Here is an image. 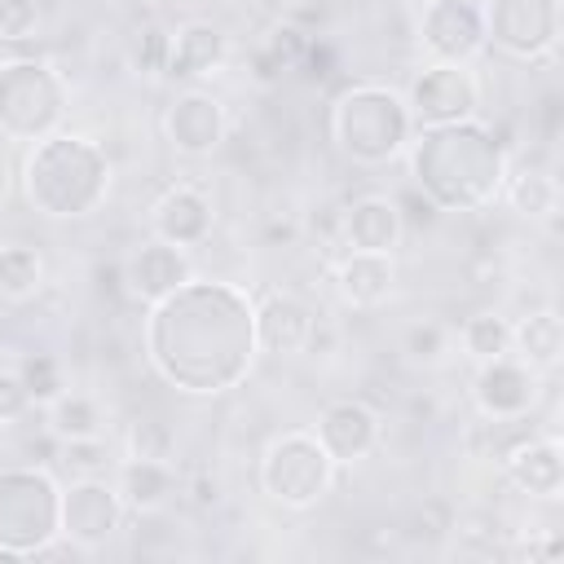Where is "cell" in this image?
<instances>
[{"mask_svg":"<svg viewBox=\"0 0 564 564\" xmlns=\"http://www.w3.org/2000/svg\"><path fill=\"white\" fill-rule=\"evenodd\" d=\"M141 348L150 370L185 397H225L238 388L256 348V300L225 278H189L145 308Z\"/></svg>","mask_w":564,"mask_h":564,"instance_id":"obj_1","label":"cell"},{"mask_svg":"<svg viewBox=\"0 0 564 564\" xmlns=\"http://www.w3.org/2000/svg\"><path fill=\"white\" fill-rule=\"evenodd\" d=\"M410 181L436 212H480L498 198L507 176V150L480 119L414 128L405 145Z\"/></svg>","mask_w":564,"mask_h":564,"instance_id":"obj_2","label":"cell"},{"mask_svg":"<svg viewBox=\"0 0 564 564\" xmlns=\"http://www.w3.org/2000/svg\"><path fill=\"white\" fill-rule=\"evenodd\" d=\"M22 198L44 220H88L106 207L115 167L110 154L84 132H48L44 141L26 145L22 159Z\"/></svg>","mask_w":564,"mask_h":564,"instance_id":"obj_3","label":"cell"},{"mask_svg":"<svg viewBox=\"0 0 564 564\" xmlns=\"http://www.w3.org/2000/svg\"><path fill=\"white\" fill-rule=\"evenodd\" d=\"M326 137L330 145L357 167H388L405 154L414 137V115L405 93L379 79L344 84L326 106Z\"/></svg>","mask_w":564,"mask_h":564,"instance_id":"obj_4","label":"cell"},{"mask_svg":"<svg viewBox=\"0 0 564 564\" xmlns=\"http://www.w3.org/2000/svg\"><path fill=\"white\" fill-rule=\"evenodd\" d=\"M62 538V485L48 467H0V555L31 560Z\"/></svg>","mask_w":564,"mask_h":564,"instance_id":"obj_5","label":"cell"},{"mask_svg":"<svg viewBox=\"0 0 564 564\" xmlns=\"http://www.w3.org/2000/svg\"><path fill=\"white\" fill-rule=\"evenodd\" d=\"M70 93L66 79L44 57H9L0 62V137L18 145H35L66 123Z\"/></svg>","mask_w":564,"mask_h":564,"instance_id":"obj_6","label":"cell"},{"mask_svg":"<svg viewBox=\"0 0 564 564\" xmlns=\"http://www.w3.org/2000/svg\"><path fill=\"white\" fill-rule=\"evenodd\" d=\"M335 458L322 449V441L313 436V427H291L278 432L260 458H256V480L260 494L269 502H278L282 511H308L317 507L330 485H335Z\"/></svg>","mask_w":564,"mask_h":564,"instance_id":"obj_7","label":"cell"},{"mask_svg":"<svg viewBox=\"0 0 564 564\" xmlns=\"http://www.w3.org/2000/svg\"><path fill=\"white\" fill-rule=\"evenodd\" d=\"M485 44L511 62H542L560 44L564 9L560 0H485Z\"/></svg>","mask_w":564,"mask_h":564,"instance_id":"obj_8","label":"cell"},{"mask_svg":"<svg viewBox=\"0 0 564 564\" xmlns=\"http://www.w3.org/2000/svg\"><path fill=\"white\" fill-rule=\"evenodd\" d=\"M405 106L414 115V128H436V123L480 119L485 93H480V79L471 66L427 62L423 70H414V79L405 88Z\"/></svg>","mask_w":564,"mask_h":564,"instance_id":"obj_9","label":"cell"},{"mask_svg":"<svg viewBox=\"0 0 564 564\" xmlns=\"http://www.w3.org/2000/svg\"><path fill=\"white\" fill-rule=\"evenodd\" d=\"M542 379L529 361L516 352H502L494 361H480L471 375V405L480 410L485 423H520L538 410L542 401Z\"/></svg>","mask_w":564,"mask_h":564,"instance_id":"obj_10","label":"cell"},{"mask_svg":"<svg viewBox=\"0 0 564 564\" xmlns=\"http://www.w3.org/2000/svg\"><path fill=\"white\" fill-rule=\"evenodd\" d=\"M123 516L128 507L106 476H70V485L62 489V538L79 551L106 546L123 529Z\"/></svg>","mask_w":564,"mask_h":564,"instance_id":"obj_11","label":"cell"},{"mask_svg":"<svg viewBox=\"0 0 564 564\" xmlns=\"http://www.w3.org/2000/svg\"><path fill=\"white\" fill-rule=\"evenodd\" d=\"M419 44L432 62L471 66L485 44V18L476 0H427L419 13Z\"/></svg>","mask_w":564,"mask_h":564,"instance_id":"obj_12","label":"cell"},{"mask_svg":"<svg viewBox=\"0 0 564 564\" xmlns=\"http://www.w3.org/2000/svg\"><path fill=\"white\" fill-rule=\"evenodd\" d=\"M163 137L176 154L185 159H207L225 145L229 137V110L216 93L207 88H185L167 101L163 110Z\"/></svg>","mask_w":564,"mask_h":564,"instance_id":"obj_13","label":"cell"},{"mask_svg":"<svg viewBox=\"0 0 564 564\" xmlns=\"http://www.w3.org/2000/svg\"><path fill=\"white\" fill-rule=\"evenodd\" d=\"M313 436L335 458V467H352V463H361V458H370L379 449L383 414L361 397H335V401L322 405Z\"/></svg>","mask_w":564,"mask_h":564,"instance_id":"obj_14","label":"cell"},{"mask_svg":"<svg viewBox=\"0 0 564 564\" xmlns=\"http://www.w3.org/2000/svg\"><path fill=\"white\" fill-rule=\"evenodd\" d=\"M216 234V203L203 185L176 181L150 203V238H163L172 247H203Z\"/></svg>","mask_w":564,"mask_h":564,"instance_id":"obj_15","label":"cell"},{"mask_svg":"<svg viewBox=\"0 0 564 564\" xmlns=\"http://www.w3.org/2000/svg\"><path fill=\"white\" fill-rule=\"evenodd\" d=\"M194 278V260L185 247H172L163 238H145L137 251H128L123 269H119V282H123V295L137 300V304H159L163 295H172L181 282Z\"/></svg>","mask_w":564,"mask_h":564,"instance_id":"obj_16","label":"cell"},{"mask_svg":"<svg viewBox=\"0 0 564 564\" xmlns=\"http://www.w3.org/2000/svg\"><path fill=\"white\" fill-rule=\"evenodd\" d=\"M317 313L291 291H264L256 300V348L264 357H300L308 352Z\"/></svg>","mask_w":564,"mask_h":564,"instance_id":"obj_17","label":"cell"},{"mask_svg":"<svg viewBox=\"0 0 564 564\" xmlns=\"http://www.w3.org/2000/svg\"><path fill=\"white\" fill-rule=\"evenodd\" d=\"M502 476L529 494V498H542V502H555L560 489H564V445L560 436H524L516 445L502 449Z\"/></svg>","mask_w":564,"mask_h":564,"instance_id":"obj_18","label":"cell"},{"mask_svg":"<svg viewBox=\"0 0 564 564\" xmlns=\"http://www.w3.org/2000/svg\"><path fill=\"white\" fill-rule=\"evenodd\" d=\"M115 489L132 516H163L181 494L176 458H141L123 454L115 463Z\"/></svg>","mask_w":564,"mask_h":564,"instance_id":"obj_19","label":"cell"},{"mask_svg":"<svg viewBox=\"0 0 564 564\" xmlns=\"http://www.w3.org/2000/svg\"><path fill=\"white\" fill-rule=\"evenodd\" d=\"M401 234H405V220H401V207L388 194H361L344 207L339 247H348V251H388V256H397Z\"/></svg>","mask_w":564,"mask_h":564,"instance_id":"obj_20","label":"cell"},{"mask_svg":"<svg viewBox=\"0 0 564 564\" xmlns=\"http://www.w3.org/2000/svg\"><path fill=\"white\" fill-rule=\"evenodd\" d=\"M229 57V35L216 22H185L176 31H167V57H163V75L167 79H203L212 70H220Z\"/></svg>","mask_w":564,"mask_h":564,"instance_id":"obj_21","label":"cell"},{"mask_svg":"<svg viewBox=\"0 0 564 564\" xmlns=\"http://www.w3.org/2000/svg\"><path fill=\"white\" fill-rule=\"evenodd\" d=\"M335 291L348 308H379L397 291V256L344 247V256L335 260Z\"/></svg>","mask_w":564,"mask_h":564,"instance_id":"obj_22","label":"cell"},{"mask_svg":"<svg viewBox=\"0 0 564 564\" xmlns=\"http://www.w3.org/2000/svg\"><path fill=\"white\" fill-rule=\"evenodd\" d=\"M511 352L529 361L538 375H555L564 361V322L555 308H533L511 322Z\"/></svg>","mask_w":564,"mask_h":564,"instance_id":"obj_23","label":"cell"},{"mask_svg":"<svg viewBox=\"0 0 564 564\" xmlns=\"http://www.w3.org/2000/svg\"><path fill=\"white\" fill-rule=\"evenodd\" d=\"M44 427L53 441H84V436H106L110 419L106 405L84 392V388H62L48 405H44Z\"/></svg>","mask_w":564,"mask_h":564,"instance_id":"obj_24","label":"cell"},{"mask_svg":"<svg viewBox=\"0 0 564 564\" xmlns=\"http://www.w3.org/2000/svg\"><path fill=\"white\" fill-rule=\"evenodd\" d=\"M498 198H507V207L524 220H551L560 212V181L538 163H520L507 167Z\"/></svg>","mask_w":564,"mask_h":564,"instance_id":"obj_25","label":"cell"},{"mask_svg":"<svg viewBox=\"0 0 564 564\" xmlns=\"http://www.w3.org/2000/svg\"><path fill=\"white\" fill-rule=\"evenodd\" d=\"M454 348H458L454 326L441 322V317H414V322L401 326V339H397V352H401L405 366H414V370H436V366H445Z\"/></svg>","mask_w":564,"mask_h":564,"instance_id":"obj_26","label":"cell"},{"mask_svg":"<svg viewBox=\"0 0 564 564\" xmlns=\"http://www.w3.org/2000/svg\"><path fill=\"white\" fill-rule=\"evenodd\" d=\"M44 291V256L31 242H4L0 247V300L26 304Z\"/></svg>","mask_w":564,"mask_h":564,"instance_id":"obj_27","label":"cell"},{"mask_svg":"<svg viewBox=\"0 0 564 564\" xmlns=\"http://www.w3.org/2000/svg\"><path fill=\"white\" fill-rule=\"evenodd\" d=\"M454 339L480 366V361H494V357L511 352V322L498 308H480V313L463 317V326H454Z\"/></svg>","mask_w":564,"mask_h":564,"instance_id":"obj_28","label":"cell"},{"mask_svg":"<svg viewBox=\"0 0 564 564\" xmlns=\"http://www.w3.org/2000/svg\"><path fill=\"white\" fill-rule=\"evenodd\" d=\"M18 375H22V383H26L31 401H35V410H44V405L66 388V370H62V361H57L53 352H26V357L18 361Z\"/></svg>","mask_w":564,"mask_h":564,"instance_id":"obj_29","label":"cell"},{"mask_svg":"<svg viewBox=\"0 0 564 564\" xmlns=\"http://www.w3.org/2000/svg\"><path fill=\"white\" fill-rule=\"evenodd\" d=\"M123 454H141V458H176V436L167 423L159 419H132L123 432Z\"/></svg>","mask_w":564,"mask_h":564,"instance_id":"obj_30","label":"cell"},{"mask_svg":"<svg viewBox=\"0 0 564 564\" xmlns=\"http://www.w3.org/2000/svg\"><path fill=\"white\" fill-rule=\"evenodd\" d=\"M57 463L75 476H101L115 458H110V441L106 436H84V441H57Z\"/></svg>","mask_w":564,"mask_h":564,"instance_id":"obj_31","label":"cell"},{"mask_svg":"<svg viewBox=\"0 0 564 564\" xmlns=\"http://www.w3.org/2000/svg\"><path fill=\"white\" fill-rule=\"evenodd\" d=\"M44 9L40 0H0V40L4 44H22L40 31Z\"/></svg>","mask_w":564,"mask_h":564,"instance_id":"obj_32","label":"cell"},{"mask_svg":"<svg viewBox=\"0 0 564 564\" xmlns=\"http://www.w3.org/2000/svg\"><path fill=\"white\" fill-rule=\"evenodd\" d=\"M31 410H35V401H31V392H26L22 375H18V366H0V427L22 423Z\"/></svg>","mask_w":564,"mask_h":564,"instance_id":"obj_33","label":"cell"},{"mask_svg":"<svg viewBox=\"0 0 564 564\" xmlns=\"http://www.w3.org/2000/svg\"><path fill=\"white\" fill-rule=\"evenodd\" d=\"M163 57H167V31H145L137 44V66L145 75H163Z\"/></svg>","mask_w":564,"mask_h":564,"instance_id":"obj_34","label":"cell"},{"mask_svg":"<svg viewBox=\"0 0 564 564\" xmlns=\"http://www.w3.org/2000/svg\"><path fill=\"white\" fill-rule=\"evenodd\" d=\"M185 489H189V498H194L198 507H216V502H220V480H216L212 471H198Z\"/></svg>","mask_w":564,"mask_h":564,"instance_id":"obj_35","label":"cell"}]
</instances>
